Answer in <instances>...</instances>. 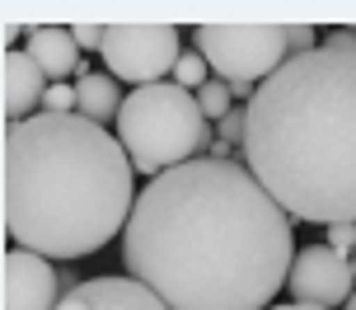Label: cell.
Segmentation results:
<instances>
[{
    "label": "cell",
    "instance_id": "1",
    "mask_svg": "<svg viewBox=\"0 0 356 310\" xmlns=\"http://www.w3.org/2000/svg\"><path fill=\"white\" fill-rule=\"evenodd\" d=\"M296 221L244 160H188L150 179L122 235L127 277L169 310H272L291 282Z\"/></svg>",
    "mask_w": 356,
    "mask_h": 310
},
{
    "label": "cell",
    "instance_id": "2",
    "mask_svg": "<svg viewBox=\"0 0 356 310\" xmlns=\"http://www.w3.org/2000/svg\"><path fill=\"white\" fill-rule=\"evenodd\" d=\"M244 164L291 221H356V52L291 56L244 104Z\"/></svg>",
    "mask_w": 356,
    "mask_h": 310
},
{
    "label": "cell",
    "instance_id": "3",
    "mask_svg": "<svg viewBox=\"0 0 356 310\" xmlns=\"http://www.w3.org/2000/svg\"><path fill=\"white\" fill-rule=\"evenodd\" d=\"M136 169L118 137L80 113L5 123V235L42 258L99 254L127 235L136 212Z\"/></svg>",
    "mask_w": 356,
    "mask_h": 310
},
{
    "label": "cell",
    "instance_id": "4",
    "mask_svg": "<svg viewBox=\"0 0 356 310\" xmlns=\"http://www.w3.org/2000/svg\"><path fill=\"white\" fill-rule=\"evenodd\" d=\"M118 141H122L131 169L145 179H160L178 164L202 160V150L216 146L197 94L174 80L127 94L122 113H118Z\"/></svg>",
    "mask_w": 356,
    "mask_h": 310
},
{
    "label": "cell",
    "instance_id": "5",
    "mask_svg": "<svg viewBox=\"0 0 356 310\" xmlns=\"http://www.w3.org/2000/svg\"><path fill=\"white\" fill-rule=\"evenodd\" d=\"M193 42L225 85H267L291 61L286 24H202Z\"/></svg>",
    "mask_w": 356,
    "mask_h": 310
},
{
    "label": "cell",
    "instance_id": "6",
    "mask_svg": "<svg viewBox=\"0 0 356 310\" xmlns=\"http://www.w3.org/2000/svg\"><path fill=\"white\" fill-rule=\"evenodd\" d=\"M178 56H183V29H174V24H108V75L127 80L131 90L160 85L164 75H174Z\"/></svg>",
    "mask_w": 356,
    "mask_h": 310
},
{
    "label": "cell",
    "instance_id": "7",
    "mask_svg": "<svg viewBox=\"0 0 356 310\" xmlns=\"http://www.w3.org/2000/svg\"><path fill=\"white\" fill-rule=\"evenodd\" d=\"M291 301H305V306H319V310H333V306H347L356 296V268H352V254H338L328 245H305L296 263H291Z\"/></svg>",
    "mask_w": 356,
    "mask_h": 310
},
{
    "label": "cell",
    "instance_id": "8",
    "mask_svg": "<svg viewBox=\"0 0 356 310\" xmlns=\"http://www.w3.org/2000/svg\"><path fill=\"white\" fill-rule=\"evenodd\" d=\"M0 310H56L61 306V282H56V263L33 254V249H10L5 268H0Z\"/></svg>",
    "mask_w": 356,
    "mask_h": 310
},
{
    "label": "cell",
    "instance_id": "9",
    "mask_svg": "<svg viewBox=\"0 0 356 310\" xmlns=\"http://www.w3.org/2000/svg\"><path fill=\"white\" fill-rule=\"evenodd\" d=\"M47 90H52L47 71H42L24 47L5 52V61H0V104H5V123H29V118H38Z\"/></svg>",
    "mask_w": 356,
    "mask_h": 310
},
{
    "label": "cell",
    "instance_id": "10",
    "mask_svg": "<svg viewBox=\"0 0 356 310\" xmlns=\"http://www.w3.org/2000/svg\"><path fill=\"white\" fill-rule=\"evenodd\" d=\"M56 310H169V306L150 287H141L136 277H89Z\"/></svg>",
    "mask_w": 356,
    "mask_h": 310
},
{
    "label": "cell",
    "instance_id": "11",
    "mask_svg": "<svg viewBox=\"0 0 356 310\" xmlns=\"http://www.w3.org/2000/svg\"><path fill=\"white\" fill-rule=\"evenodd\" d=\"M24 42H29L24 52L47 71L52 85H71V75H75V80L85 75V66H80V42L71 38V29H56V24H29V38H24Z\"/></svg>",
    "mask_w": 356,
    "mask_h": 310
},
{
    "label": "cell",
    "instance_id": "12",
    "mask_svg": "<svg viewBox=\"0 0 356 310\" xmlns=\"http://www.w3.org/2000/svg\"><path fill=\"white\" fill-rule=\"evenodd\" d=\"M75 94H80V118L85 123H94V127H118V113H122V104H127V94L118 90V80L108 71H85L80 80H75Z\"/></svg>",
    "mask_w": 356,
    "mask_h": 310
},
{
    "label": "cell",
    "instance_id": "13",
    "mask_svg": "<svg viewBox=\"0 0 356 310\" xmlns=\"http://www.w3.org/2000/svg\"><path fill=\"white\" fill-rule=\"evenodd\" d=\"M197 104H202V113H207V123H211V118L220 123V118H230V113H234V90L220 80V75H211V80L197 90Z\"/></svg>",
    "mask_w": 356,
    "mask_h": 310
},
{
    "label": "cell",
    "instance_id": "14",
    "mask_svg": "<svg viewBox=\"0 0 356 310\" xmlns=\"http://www.w3.org/2000/svg\"><path fill=\"white\" fill-rule=\"evenodd\" d=\"M211 80V66H207V56L197 52V47H188V52L178 56V66H174V85H183V90H202Z\"/></svg>",
    "mask_w": 356,
    "mask_h": 310
},
{
    "label": "cell",
    "instance_id": "15",
    "mask_svg": "<svg viewBox=\"0 0 356 310\" xmlns=\"http://www.w3.org/2000/svg\"><path fill=\"white\" fill-rule=\"evenodd\" d=\"M244 127H249V113L234 109L230 118H220V137H216V141H225L230 150H244Z\"/></svg>",
    "mask_w": 356,
    "mask_h": 310
},
{
    "label": "cell",
    "instance_id": "16",
    "mask_svg": "<svg viewBox=\"0 0 356 310\" xmlns=\"http://www.w3.org/2000/svg\"><path fill=\"white\" fill-rule=\"evenodd\" d=\"M71 38L80 42V52H104L108 24H71Z\"/></svg>",
    "mask_w": 356,
    "mask_h": 310
},
{
    "label": "cell",
    "instance_id": "17",
    "mask_svg": "<svg viewBox=\"0 0 356 310\" xmlns=\"http://www.w3.org/2000/svg\"><path fill=\"white\" fill-rule=\"evenodd\" d=\"M328 249H338V254H356V221H338V226H328V240H323Z\"/></svg>",
    "mask_w": 356,
    "mask_h": 310
},
{
    "label": "cell",
    "instance_id": "18",
    "mask_svg": "<svg viewBox=\"0 0 356 310\" xmlns=\"http://www.w3.org/2000/svg\"><path fill=\"white\" fill-rule=\"evenodd\" d=\"M19 38H29V29H19L15 19H0V42H5V52H15Z\"/></svg>",
    "mask_w": 356,
    "mask_h": 310
},
{
    "label": "cell",
    "instance_id": "19",
    "mask_svg": "<svg viewBox=\"0 0 356 310\" xmlns=\"http://www.w3.org/2000/svg\"><path fill=\"white\" fill-rule=\"evenodd\" d=\"M272 310H319V306H305V301H286V306H272Z\"/></svg>",
    "mask_w": 356,
    "mask_h": 310
},
{
    "label": "cell",
    "instance_id": "20",
    "mask_svg": "<svg viewBox=\"0 0 356 310\" xmlns=\"http://www.w3.org/2000/svg\"><path fill=\"white\" fill-rule=\"evenodd\" d=\"M342 310H356V296H352V301H347V306H342Z\"/></svg>",
    "mask_w": 356,
    "mask_h": 310
},
{
    "label": "cell",
    "instance_id": "21",
    "mask_svg": "<svg viewBox=\"0 0 356 310\" xmlns=\"http://www.w3.org/2000/svg\"><path fill=\"white\" fill-rule=\"evenodd\" d=\"M352 268H356V254H352Z\"/></svg>",
    "mask_w": 356,
    "mask_h": 310
}]
</instances>
